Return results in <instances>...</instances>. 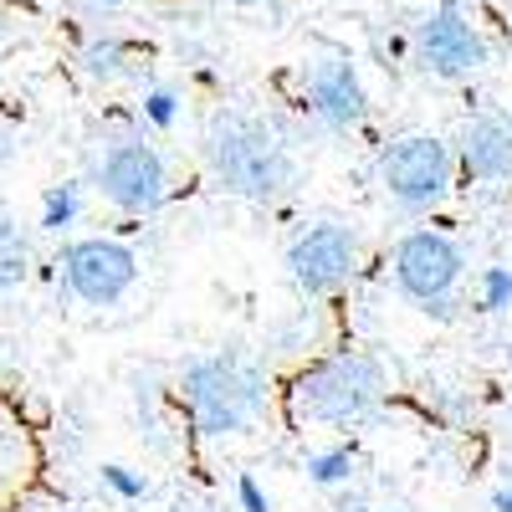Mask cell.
<instances>
[{"instance_id":"cb8c5ba5","label":"cell","mask_w":512,"mask_h":512,"mask_svg":"<svg viewBox=\"0 0 512 512\" xmlns=\"http://www.w3.org/2000/svg\"><path fill=\"white\" fill-rule=\"evenodd\" d=\"M231 6H241V11H251V6H262V0H231Z\"/></svg>"},{"instance_id":"44dd1931","label":"cell","mask_w":512,"mask_h":512,"mask_svg":"<svg viewBox=\"0 0 512 512\" xmlns=\"http://www.w3.org/2000/svg\"><path fill=\"white\" fill-rule=\"evenodd\" d=\"M492 512H512V482H502V487L492 492Z\"/></svg>"},{"instance_id":"5bb4252c","label":"cell","mask_w":512,"mask_h":512,"mask_svg":"<svg viewBox=\"0 0 512 512\" xmlns=\"http://www.w3.org/2000/svg\"><path fill=\"white\" fill-rule=\"evenodd\" d=\"M77 221H82V185H77V180H62V185L41 190V216H36L41 231L62 236V231H72Z\"/></svg>"},{"instance_id":"8992f818","label":"cell","mask_w":512,"mask_h":512,"mask_svg":"<svg viewBox=\"0 0 512 512\" xmlns=\"http://www.w3.org/2000/svg\"><path fill=\"white\" fill-rule=\"evenodd\" d=\"M57 267H62V282L77 303L88 308H113L123 303L139 282V256L128 251L123 241L113 236H82V241H67L57 251Z\"/></svg>"},{"instance_id":"7402d4cb","label":"cell","mask_w":512,"mask_h":512,"mask_svg":"<svg viewBox=\"0 0 512 512\" xmlns=\"http://www.w3.org/2000/svg\"><path fill=\"white\" fill-rule=\"evenodd\" d=\"M11 159V128H0V164Z\"/></svg>"},{"instance_id":"4fadbf2b","label":"cell","mask_w":512,"mask_h":512,"mask_svg":"<svg viewBox=\"0 0 512 512\" xmlns=\"http://www.w3.org/2000/svg\"><path fill=\"white\" fill-rule=\"evenodd\" d=\"M26 277H31V236L11 216H0V292L26 287Z\"/></svg>"},{"instance_id":"8fae6325","label":"cell","mask_w":512,"mask_h":512,"mask_svg":"<svg viewBox=\"0 0 512 512\" xmlns=\"http://www.w3.org/2000/svg\"><path fill=\"white\" fill-rule=\"evenodd\" d=\"M456 164L466 180H482L497 185L512 175V123L507 113H477L461 123V139H456Z\"/></svg>"},{"instance_id":"ac0fdd59","label":"cell","mask_w":512,"mask_h":512,"mask_svg":"<svg viewBox=\"0 0 512 512\" xmlns=\"http://www.w3.org/2000/svg\"><path fill=\"white\" fill-rule=\"evenodd\" d=\"M103 487L118 492L123 502H144V497H149V477H139L134 466H123V461H108V466H103Z\"/></svg>"},{"instance_id":"d6986e66","label":"cell","mask_w":512,"mask_h":512,"mask_svg":"<svg viewBox=\"0 0 512 512\" xmlns=\"http://www.w3.org/2000/svg\"><path fill=\"white\" fill-rule=\"evenodd\" d=\"M236 502H241V512H272V497L262 492V482H256L251 472L236 477Z\"/></svg>"},{"instance_id":"7c38bea8","label":"cell","mask_w":512,"mask_h":512,"mask_svg":"<svg viewBox=\"0 0 512 512\" xmlns=\"http://www.w3.org/2000/svg\"><path fill=\"white\" fill-rule=\"evenodd\" d=\"M77 62H82V77L93 82H118L128 72V62H134V52H128V41L113 36V31H98L77 47Z\"/></svg>"},{"instance_id":"30bf717a","label":"cell","mask_w":512,"mask_h":512,"mask_svg":"<svg viewBox=\"0 0 512 512\" xmlns=\"http://www.w3.org/2000/svg\"><path fill=\"white\" fill-rule=\"evenodd\" d=\"M303 98H308V113L333 134H349V128L369 118V93L349 57H318L303 77Z\"/></svg>"},{"instance_id":"7a4b0ae2","label":"cell","mask_w":512,"mask_h":512,"mask_svg":"<svg viewBox=\"0 0 512 512\" xmlns=\"http://www.w3.org/2000/svg\"><path fill=\"white\" fill-rule=\"evenodd\" d=\"M180 400L200 436L221 441L262 420L267 410V369L246 354H205L180 369Z\"/></svg>"},{"instance_id":"3957f363","label":"cell","mask_w":512,"mask_h":512,"mask_svg":"<svg viewBox=\"0 0 512 512\" xmlns=\"http://www.w3.org/2000/svg\"><path fill=\"white\" fill-rule=\"evenodd\" d=\"M384 390H390L384 364L374 354L344 349V354H328V359L308 364L292 379V410L303 420H318V425H359L374 415Z\"/></svg>"},{"instance_id":"9c48e42d","label":"cell","mask_w":512,"mask_h":512,"mask_svg":"<svg viewBox=\"0 0 512 512\" xmlns=\"http://www.w3.org/2000/svg\"><path fill=\"white\" fill-rule=\"evenodd\" d=\"M415 62L441 82H461V77H477L492 62V52H487V36L477 31V21H466L456 0H441L415 26Z\"/></svg>"},{"instance_id":"ba28073f","label":"cell","mask_w":512,"mask_h":512,"mask_svg":"<svg viewBox=\"0 0 512 512\" xmlns=\"http://www.w3.org/2000/svg\"><path fill=\"white\" fill-rule=\"evenodd\" d=\"M354 272H359V236L338 221H318L287 246V277L308 303H323V297L344 292L354 282Z\"/></svg>"},{"instance_id":"ffe728a7","label":"cell","mask_w":512,"mask_h":512,"mask_svg":"<svg viewBox=\"0 0 512 512\" xmlns=\"http://www.w3.org/2000/svg\"><path fill=\"white\" fill-rule=\"evenodd\" d=\"M333 512H410V507H405V502H374V507H364V502L349 507V502H344V507H333Z\"/></svg>"},{"instance_id":"2e32d148","label":"cell","mask_w":512,"mask_h":512,"mask_svg":"<svg viewBox=\"0 0 512 512\" xmlns=\"http://www.w3.org/2000/svg\"><path fill=\"white\" fill-rule=\"evenodd\" d=\"M477 308L482 313H507L512 308V272L507 267H487L477 277Z\"/></svg>"},{"instance_id":"277c9868","label":"cell","mask_w":512,"mask_h":512,"mask_svg":"<svg viewBox=\"0 0 512 512\" xmlns=\"http://www.w3.org/2000/svg\"><path fill=\"white\" fill-rule=\"evenodd\" d=\"M390 272H395V287L410 297L415 308L436 313V318H451L456 287L466 277V251H461L456 236H446L436 226H420V231L400 236Z\"/></svg>"},{"instance_id":"484cf974","label":"cell","mask_w":512,"mask_h":512,"mask_svg":"<svg viewBox=\"0 0 512 512\" xmlns=\"http://www.w3.org/2000/svg\"><path fill=\"white\" fill-rule=\"evenodd\" d=\"M507 123H512V113H507Z\"/></svg>"},{"instance_id":"6da1fadb","label":"cell","mask_w":512,"mask_h":512,"mask_svg":"<svg viewBox=\"0 0 512 512\" xmlns=\"http://www.w3.org/2000/svg\"><path fill=\"white\" fill-rule=\"evenodd\" d=\"M200 154H205V169L216 175V185L246 205H272L297 180L292 149L277 139V128L267 118H256L246 108L210 113Z\"/></svg>"},{"instance_id":"d4e9b609","label":"cell","mask_w":512,"mask_h":512,"mask_svg":"<svg viewBox=\"0 0 512 512\" xmlns=\"http://www.w3.org/2000/svg\"><path fill=\"white\" fill-rule=\"evenodd\" d=\"M98 6H103V11H118V6H123V0H98Z\"/></svg>"},{"instance_id":"9a60e30c","label":"cell","mask_w":512,"mask_h":512,"mask_svg":"<svg viewBox=\"0 0 512 512\" xmlns=\"http://www.w3.org/2000/svg\"><path fill=\"white\" fill-rule=\"evenodd\" d=\"M354 472H359L354 446H328V451H313V456H308V482H313V487H323V492L349 487V482H354Z\"/></svg>"},{"instance_id":"e0dca14e","label":"cell","mask_w":512,"mask_h":512,"mask_svg":"<svg viewBox=\"0 0 512 512\" xmlns=\"http://www.w3.org/2000/svg\"><path fill=\"white\" fill-rule=\"evenodd\" d=\"M139 113H144V123H149V128L169 134V128L180 123V93H175V88H149V93H144V103H139Z\"/></svg>"},{"instance_id":"52a82bcc","label":"cell","mask_w":512,"mask_h":512,"mask_svg":"<svg viewBox=\"0 0 512 512\" xmlns=\"http://www.w3.org/2000/svg\"><path fill=\"white\" fill-rule=\"evenodd\" d=\"M93 185L113 210H123V216H149V210H159L164 195H169V164L144 139H118V144L103 149V159L93 169Z\"/></svg>"},{"instance_id":"5b68a950","label":"cell","mask_w":512,"mask_h":512,"mask_svg":"<svg viewBox=\"0 0 512 512\" xmlns=\"http://www.w3.org/2000/svg\"><path fill=\"white\" fill-rule=\"evenodd\" d=\"M456 149L436 134H405L384 144L379 154V185L400 210H436L456 185Z\"/></svg>"},{"instance_id":"603a6c76","label":"cell","mask_w":512,"mask_h":512,"mask_svg":"<svg viewBox=\"0 0 512 512\" xmlns=\"http://www.w3.org/2000/svg\"><path fill=\"white\" fill-rule=\"evenodd\" d=\"M169 512H216V507H200V502H175Z\"/></svg>"}]
</instances>
